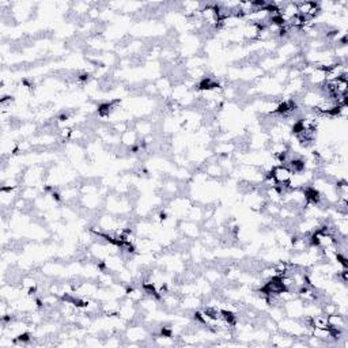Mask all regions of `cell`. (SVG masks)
Listing matches in <instances>:
<instances>
[{
    "mask_svg": "<svg viewBox=\"0 0 348 348\" xmlns=\"http://www.w3.org/2000/svg\"><path fill=\"white\" fill-rule=\"evenodd\" d=\"M271 175L275 178L277 185H287L292 177V172L284 165H277L272 169Z\"/></svg>",
    "mask_w": 348,
    "mask_h": 348,
    "instance_id": "cell-1",
    "label": "cell"
},
{
    "mask_svg": "<svg viewBox=\"0 0 348 348\" xmlns=\"http://www.w3.org/2000/svg\"><path fill=\"white\" fill-rule=\"evenodd\" d=\"M120 142L127 149L131 150L137 144V132L135 129H127L123 135H120Z\"/></svg>",
    "mask_w": 348,
    "mask_h": 348,
    "instance_id": "cell-2",
    "label": "cell"
}]
</instances>
